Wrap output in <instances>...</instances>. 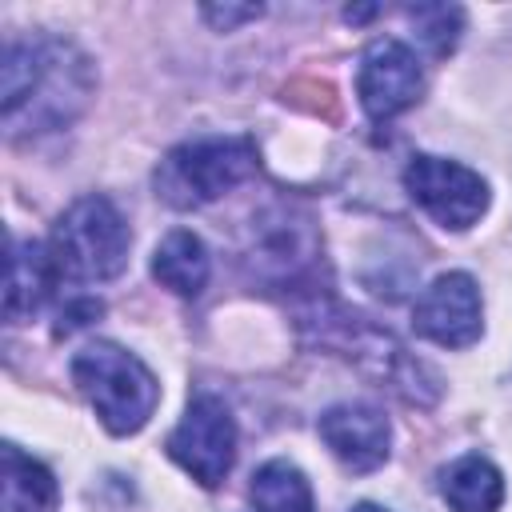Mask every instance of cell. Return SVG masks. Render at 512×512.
Wrapping results in <instances>:
<instances>
[{"instance_id":"9","label":"cell","mask_w":512,"mask_h":512,"mask_svg":"<svg viewBox=\"0 0 512 512\" xmlns=\"http://www.w3.org/2000/svg\"><path fill=\"white\" fill-rule=\"evenodd\" d=\"M412 328L416 336L440 344V348H468L484 332L480 312V288L468 272H444L436 276L412 304Z\"/></svg>"},{"instance_id":"11","label":"cell","mask_w":512,"mask_h":512,"mask_svg":"<svg viewBox=\"0 0 512 512\" xmlns=\"http://www.w3.org/2000/svg\"><path fill=\"white\" fill-rule=\"evenodd\" d=\"M60 272L52 264L48 244L36 240H12L8 248V276H4V320L8 324H24L32 320L44 300L52 296Z\"/></svg>"},{"instance_id":"2","label":"cell","mask_w":512,"mask_h":512,"mask_svg":"<svg viewBox=\"0 0 512 512\" xmlns=\"http://www.w3.org/2000/svg\"><path fill=\"white\" fill-rule=\"evenodd\" d=\"M72 380L112 436H132L160 404V384L140 356L112 340H96L72 356Z\"/></svg>"},{"instance_id":"8","label":"cell","mask_w":512,"mask_h":512,"mask_svg":"<svg viewBox=\"0 0 512 512\" xmlns=\"http://www.w3.org/2000/svg\"><path fill=\"white\" fill-rule=\"evenodd\" d=\"M356 92H360V104H364L368 120L384 124V120L400 116L424 92V72H420L416 52L408 44L392 40V36L372 40L364 48V56H360Z\"/></svg>"},{"instance_id":"16","label":"cell","mask_w":512,"mask_h":512,"mask_svg":"<svg viewBox=\"0 0 512 512\" xmlns=\"http://www.w3.org/2000/svg\"><path fill=\"white\" fill-rule=\"evenodd\" d=\"M420 36V44L432 52V56H448L456 44H460V32H464V8L456 4H416L404 12Z\"/></svg>"},{"instance_id":"17","label":"cell","mask_w":512,"mask_h":512,"mask_svg":"<svg viewBox=\"0 0 512 512\" xmlns=\"http://www.w3.org/2000/svg\"><path fill=\"white\" fill-rule=\"evenodd\" d=\"M264 8L260 4H204L200 8V16L216 28V32H232L236 24H244V20H256Z\"/></svg>"},{"instance_id":"12","label":"cell","mask_w":512,"mask_h":512,"mask_svg":"<svg viewBox=\"0 0 512 512\" xmlns=\"http://www.w3.org/2000/svg\"><path fill=\"white\" fill-rule=\"evenodd\" d=\"M208 272H212V260L196 232L176 228L152 252V276L176 296H200L208 284Z\"/></svg>"},{"instance_id":"6","label":"cell","mask_w":512,"mask_h":512,"mask_svg":"<svg viewBox=\"0 0 512 512\" xmlns=\"http://www.w3.org/2000/svg\"><path fill=\"white\" fill-rule=\"evenodd\" d=\"M404 188L440 228H452V232L472 228L488 208V184L480 172H472L460 160H444L428 152L408 160Z\"/></svg>"},{"instance_id":"7","label":"cell","mask_w":512,"mask_h":512,"mask_svg":"<svg viewBox=\"0 0 512 512\" xmlns=\"http://www.w3.org/2000/svg\"><path fill=\"white\" fill-rule=\"evenodd\" d=\"M168 456L204 488L224 484L232 460H236V420L228 404L212 392H200L188 400L184 420L168 436Z\"/></svg>"},{"instance_id":"13","label":"cell","mask_w":512,"mask_h":512,"mask_svg":"<svg viewBox=\"0 0 512 512\" xmlns=\"http://www.w3.org/2000/svg\"><path fill=\"white\" fill-rule=\"evenodd\" d=\"M440 492L452 512H496L504 504V476L492 460L468 452L440 472Z\"/></svg>"},{"instance_id":"18","label":"cell","mask_w":512,"mask_h":512,"mask_svg":"<svg viewBox=\"0 0 512 512\" xmlns=\"http://www.w3.org/2000/svg\"><path fill=\"white\" fill-rule=\"evenodd\" d=\"M348 512H384V508H376V504H356V508H348Z\"/></svg>"},{"instance_id":"3","label":"cell","mask_w":512,"mask_h":512,"mask_svg":"<svg viewBox=\"0 0 512 512\" xmlns=\"http://www.w3.org/2000/svg\"><path fill=\"white\" fill-rule=\"evenodd\" d=\"M256 144L248 136H200L176 144L156 168V196L172 208H200L256 176Z\"/></svg>"},{"instance_id":"4","label":"cell","mask_w":512,"mask_h":512,"mask_svg":"<svg viewBox=\"0 0 512 512\" xmlns=\"http://www.w3.org/2000/svg\"><path fill=\"white\" fill-rule=\"evenodd\" d=\"M128 244L132 236H128L120 208L108 196H84L56 220L48 252L64 280L92 284V280H112L124 272Z\"/></svg>"},{"instance_id":"14","label":"cell","mask_w":512,"mask_h":512,"mask_svg":"<svg viewBox=\"0 0 512 512\" xmlns=\"http://www.w3.org/2000/svg\"><path fill=\"white\" fill-rule=\"evenodd\" d=\"M0 476H4L0 480L4 512H56V504H60L56 476L40 460L20 452L16 444H4V472Z\"/></svg>"},{"instance_id":"5","label":"cell","mask_w":512,"mask_h":512,"mask_svg":"<svg viewBox=\"0 0 512 512\" xmlns=\"http://www.w3.org/2000/svg\"><path fill=\"white\" fill-rule=\"evenodd\" d=\"M244 264L264 284H300L320 264V236L312 216L296 204H264L244 240Z\"/></svg>"},{"instance_id":"10","label":"cell","mask_w":512,"mask_h":512,"mask_svg":"<svg viewBox=\"0 0 512 512\" xmlns=\"http://www.w3.org/2000/svg\"><path fill=\"white\" fill-rule=\"evenodd\" d=\"M320 440L348 472H372L388 460L392 428L388 416L372 404H336L320 416Z\"/></svg>"},{"instance_id":"15","label":"cell","mask_w":512,"mask_h":512,"mask_svg":"<svg viewBox=\"0 0 512 512\" xmlns=\"http://www.w3.org/2000/svg\"><path fill=\"white\" fill-rule=\"evenodd\" d=\"M252 512H316L308 476L288 460H268L252 476Z\"/></svg>"},{"instance_id":"1","label":"cell","mask_w":512,"mask_h":512,"mask_svg":"<svg viewBox=\"0 0 512 512\" xmlns=\"http://www.w3.org/2000/svg\"><path fill=\"white\" fill-rule=\"evenodd\" d=\"M92 60L60 36H28L4 44L0 64V116L12 136L68 128L92 100Z\"/></svg>"}]
</instances>
